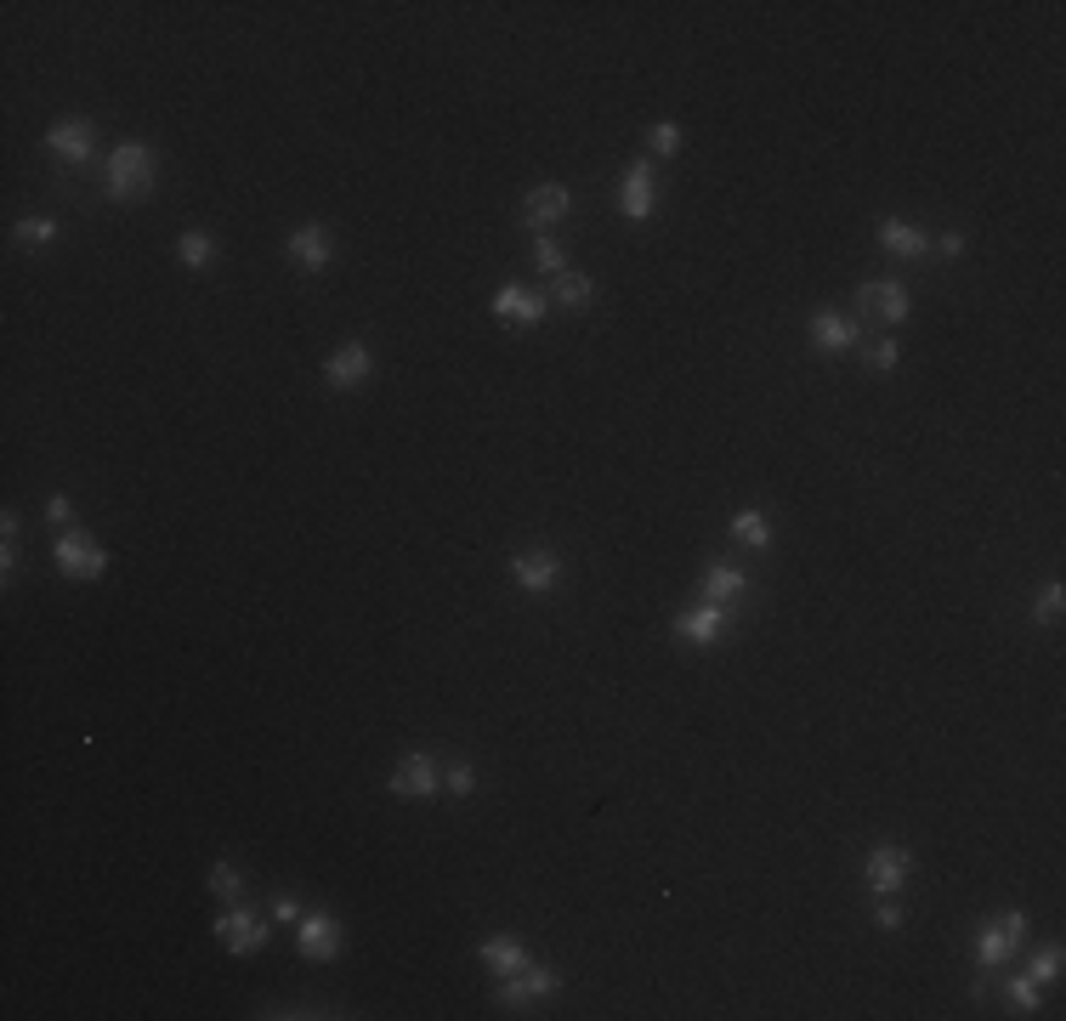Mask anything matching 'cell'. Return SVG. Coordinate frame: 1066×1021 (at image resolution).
I'll list each match as a JSON object with an SVG mask.
<instances>
[{"mask_svg": "<svg viewBox=\"0 0 1066 1021\" xmlns=\"http://www.w3.org/2000/svg\"><path fill=\"white\" fill-rule=\"evenodd\" d=\"M159 182V165H154V148L148 143H120L109 154V200L120 205H143Z\"/></svg>", "mask_w": 1066, "mask_h": 1021, "instance_id": "1", "label": "cell"}, {"mask_svg": "<svg viewBox=\"0 0 1066 1021\" xmlns=\"http://www.w3.org/2000/svg\"><path fill=\"white\" fill-rule=\"evenodd\" d=\"M57 574L63 579H103L109 574V551L97 545L91 534L63 529V540H57Z\"/></svg>", "mask_w": 1066, "mask_h": 1021, "instance_id": "2", "label": "cell"}, {"mask_svg": "<svg viewBox=\"0 0 1066 1021\" xmlns=\"http://www.w3.org/2000/svg\"><path fill=\"white\" fill-rule=\"evenodd\" d=\"M1021 942H1027V914L1010 908V914H998L993 926H982V937H976V960L993 971V965H1005Z\"/></svg>", "mask_w": 1066, "mask_h": 1021, "instance_id": "3", "label": "cell"}, {"mask_svg": "<svg viewBox=\"0 0 1066 1021\" xmlns=\"http://www.w3.org/2000/svg\"><path fill=\"white\" fill-rule=\"evenodd\" d=\"M443 789V767L431 761V755H404L397 761V772H392V795H404V801H431Z\"/></svg>", "mask_w": 1066, "mask_h": 1021, "instance_id": "4", "label": "cell"}, {"mask_svg": "<svg viewBox=\"0 0 1066 1021\" xmlns=\"http://www.w3.org/2000/svg\"><path fill=\"white\" fill-rule=\"evenodd\" d=\"M511 579L528 590V597H551L556 579H562V563L551 551H517L511 556Z\"/></svg>", "mask_w": 1066, "mask_h": 1021, "instance_id": "5", "label": "cell"}, {"mask_svg": "<svg viewBox=\"0 0 1066 1021\" xmlns=\"http://www.w3.org/2000/svg\"><path fill=\"white\" fill-rule=\"evenodd\" d=\"M556 971H545V965H522L517 976H506V987H499V1005L506 1010H517V1005H540V999H551L556 994Z\"/></svg>", "mask_w": 1066, "mask_h": 1021, "instance_id": "6", "label": "cell"}, {"mask_svg": "<svg viewBox=\"0 0 1066 1021\" xmlns=\"http://www.w3.org/2000/svg\"><path fill=\"white\" fill-rule=\"evenodd\" d=\"M370 370H375L370 347H363V341H347V347H341V352L324 364V381L336 386V392H352V386H363V381H370Z\"/></svg>", "mask_w": 1066, "mask_h": 1021, "instance_id": "7", "label": "cell"}, {"mask_svg": "<svg viewBox=\"0 0 1066 1021\" xmlns=\"http://www.w3.org/2000/svg\"><path fill=\"white\" fill-rule=\"evenodd\" d=\"M862 313L880 318V324H903L908 318V290L896 279H869L862 284Z\"/></svg>", "mask_w": 1066, "mask_h": 1021, "instance_id": "8", "label": "cell"}, {"mask_svg": "<svg viewBox=\"0 0 1066 1021\" xmlns=\"http://www.w3.org/2000/svg\"><path fill=\"white\" fill-rule=\"evenodd\" d=\"M91 143H97L91 120H63V125L46 131V148H52L63 165H86V159H91Z\"/></svg>", "mask_w": 1066, "mask_h": 1021, "instance_id": "9", "label": "cell"}, {"mask_svg": "<svg viewBox=\"0 0 1066 1021\" xmlns=\"http://www.w3.org/2000/svg\"><path fill=\"white\" fill-rule=\"evenodd\" d=\"M216 937H222L233 953H256V948L266 942V919L250 914V908H233V914L216 919Z\"/></svg>", "mask_w": 1066, "mask_h": 1021, "instance_id": "10", "label": "cell"}, {"mask_svg": "<svg viewBox=\"0 0 1066 1021\" xmlns=\"http://www.w3.org/2000/svg\"><path fill=\"white\" fill-rule=\"evenodd\" d=\"M574 211V193L562 188V182H540L528 193V205H522V216H528V227H556L562 216Z\"/></svg>", "mask_w": 1066, "mask_h": 1021, "instance_id": "11", "label": "cell"}, {"mask_svg": "<svg viewBox=\"0 0 1066 1021\" xmlns=\"http://www.w3.org/2000/svg\"><path fill=\"white\" fill-rule=\"evenodd\" d=\"M908 869H914V858L903 846H880L869 858V885L880 897H896V892H903V880H908Z\"/></svg>", "mask_w": 1066, "mask_h": 1021, "instance_id": "12", "label": "cell"}, {"mask_svg": "<svg viewBox=\"0 0 1066 1021\" xmlns=\"http://www.w3.org/2000/svg\"><path fill=\"white\" fill-rule=\"evenodd\" d=\"M676 636H687V642H698V647H715V642L726 636V608H721V602H704V608L681 613V619H676Z\"/></svg>", "mask_w": 1066, "mask_h": 1021, "instance_id": "13", "label": "cell"}, {"mask_svg": "<svg viewBox=\"0 0 1066 1021\" xmlns=\"http://www.w3.org/2000/svg\"><path fill=\"white\" fill-rule=\"evenodd\" d=\"M329 256H336V250H329V234H324L318 222H307V227H295V234H290V261H295V268L324 273Z\"/></svg>", "mask_w": 1066, "mask_h": 1021, "instance_id": "14", "label": "cell"}, {"mask_svg": "<svg viewBox=\"0 0 1066 1021\" xmlns=\"http://www.w3.org/2000/svg\"><path fill=\"white\" fill-rule=\"evenodd\" d=\"M619 211L630 222H647L653 216V171H647V165H630V171H624V182H619Z\"/></svg>", "mask_w": 1066, "mask_h": 1021, "instance_id": "15", "label": "cell"}, {"mask_svg": "<svg viewBox=\"0 0 1066 1021\" xmlns=\"http://www.w3.org/2000/svg\"><path fill=\"white\" fill-rule=\"evenodd\" d=\"M302 953L307 960H336L341 953V926L329 914H302Z\"/></svg>", "mask_w": 1066, "mask_h": 1021, "instance_id": "16", "label": "cell"}, {"mask_svg": "<svg viewBox=\"0 0 1066 1021\" xmlns=\"http://www.w3.org/2000/svg\"><path fill=\"white\" fill-rule=\"evenodd\" d=\"M812 341H817L823 352H851V347H857V324H851L846 313H835V307H823V313L812 318Z\"/></svg>", "mask_w": 1066, "mask_h": 1021, "instance_id": "17", "label": "cell"}, {"mask_svg": "<svg viewBox=\"0 0 1066 1021\" xmlns=\"http://www.w3.org/2000/svg\"><path fill=\"white\" fill-rule=\"evenodd\" d=\"M545 307H551L545 295H528V290H517V284H506V290L494 295V318H517V324H528V329L545 318Z\"/></svg>", "mask_w": 1066, "mask_h": 1021, "instance_id": "18", "label": "cell"}, {"mask_svg": "<svg viewBox=\"0 0 1066 1021\" xmlns=\"http://www.w3.org/2000/svg\"><path fill=\"white\" fill-rule=\"evenodd\" d=\"M477 960H483L494 976H517V971L528 965V953H522V942H517V937H488V942L477 948Z\"/></svg>", "mask_w": 1066, "mask_h": 1021, "instance_id": "19", "label": "cell"}, {"mask_svg": "<svg viewBox=\"0 0 1066 1021\" xmlns=\"http://www.w3.org/2000/svg\"><path fill=\"white\" fill-rule=\"evenodd\" d=\"M744 590H749V579H744L738 568H721V563H715L704 579H698V602H721V608H726L732 597H744Z\"/></svg>", "mask_w": 1066, "mask_h": 1021, "instance_id": "20", "label": "cell"}, {"mask_svg": "<svg viewBox=\"0 0 1066 1021\" xmlns=\"http://www.w3.org/2000/svg\"><path fill=\"white\" fill-rule=\"evenodd\" d=\"M880 245L891 256H930V239L919 234V227H908V222H880Z\"/></svg>", "mask_w": 1066, "mask_h": 1021, "instance_id": "21", "label": "cell"}, {"mask_svg": "<svg viewBox=\"0 0 1066 1021\" xmlns=\"http://www.w3.org/2000/svg\"><path fill=\"white\" fill-rule=\"evenodd\" d=\"M732 540L749 545V551L772 545V522H766V511H738V517H732Z\"/></svg>", "mask_w": 1066, "mask_h": 1021, "instance_id": "22", "label": "cell"}, {"mask_svg": "<svg viewBox=\"0 0 1066 1021\" xmlns=\"http://www.w3.org/2000/svg\"><path fill=\"white\" fill-rule=\"evenodd\" d=\"M590 295H596V284H590L585 273H556V290H551V302H556V307L579 313V307H590Z\"/></svg>", "mask_w": 1066, "mask_h": 1021, "instance_id": "23", "label": "cell"}, {"mask_svg": "<svg viewBox=\"0 0 1066 1021\" xmlns=\"http://www.w3.org/2000/svg\"><path fill=\"white\" fill-rule=\"evenodd\" d=\"M177 256L188 261V268H211V261H216V239L193 227V234H182V239H177Z\"/></svg>", "mask_w": 1066, "mask_h": 1021, "instance_id": "24", "label": "cell"}, {"mask_svg": "<svg viewBox=\"0 0 1066 1021\" xmlns=\"http://www.w3.org/2000/svg\"><path fill=\"white\" fill-rule=\"evenodd\" d=\"M57 239V222L52 216H29V222H18V245L23 250H41V245H52Z\"/></svg>", "mask_w": 1066, "mask_h": 1021, "instance_id": "25", "label": "cell"}, {"mask_svg": "<svg viewBox=\"0 0 1066 1021\" xmlns=\"http://www.w3.org/2000/svg\"><path fill=\"white\" fill-rule=\"evenodd\" d=\"M211 892H216L222 903H245V874L227 869V863H216V869H211Z\"/></svg>", "mask_w": 1066, "mask_h": 1021, "instance_id": "26", "label": "cell"}, {"mask_svg": "<svg viewBox=\"0 0 1066 1021\" xmlns=\"http://www.w3.org/2000/svg\"><path fill=\"white\" fill-rule=\"evenodd\" d=\"M653 154H664V159H676L681 154V125H670V120H664V125H653Z\"/></svg>", "mask_w": 1066, "mask_h": 1021, "instance_id": "27", "label": "cell"}, {"mask_svg": "<svg viewBox=\"0 0 1066 1021\" xmlns=\"http://www.w3.org/2000/svg\"><path fill=\"white\" fill-rule=\"evenodd\" d=\"M1055 976H1061V948L1050 942V948L1032 953V982H1055Z\"/></svg>", "mask_w": 1066, "mask_h": 1021, "instance_id": "28", "label": "cell"}, {"mask_svg": "<svg viewBox=\"0 0 1066 1021\" xmlns=\"http://www.w3.org/2000/svg\"><path fill=\"white\" fill-rule=\"evenodd\" d=\"M443 789H449V795H460V801H465V795H472V789H477V772L465 767V761H454V767L443 772Z\"/></svg>", "mask_w": 1066, "mask_h": 1021, "instance_id": "29", "label": "cell"}, {"mask_svg": "<svg viewBox=\"0 0 1066 1021\" xmlns=\"http://www.w3.org/2000/svg\"><path fill=\"white\" fill-rule=\"evenodd\" d=\"M1010 999H1016L1021 1010H1044V994H1039V982H1032V976H1016V982H1010Z\"/></svg>", "mask_w": 1066, "mask_h": 1021, "instance_id": "30", "label": "cell"}, {"mask_svg": "<svg viewBox=\"0 0 1066 1021\" xmlns=\"http://www.w3.org/2000/svg\"><path fill=\"white\" fill-rule=\"evenodd\" d=\"M1061 608H1066V590H1061V585H1044V590H1039V619H1044V624H1055V619H1061Z\"/></svg>", "mask_w": 1066, "mask_h": 1021, "instance_id": "31", "label": "cell"}, {"mask_svg": "<svg viewBox=\"0 0 1066 1021\" xmlns=\"http://www.w3.org/2000/svg\"><path fill=\"white\" fill-rule=\"evenodd\" d=\"M896 358H903V347H896V341H874L869 347V364L874 370H896Z\"/></svg>", "mask_w": 1066, "mask_h": 1021, "instance_id": "32", "label": "cell"}, {"mask_svg": "<svg viewBox=\"0 0 1066 1021\" xmlns=\"http://www.w3.org/2000/svg\"><path fill=\"white\" fill-rule=\"evenodd\" d=\"M533 261H540L545 273H562V250H556L551 239H540V245H533Z\"/></svg>", "mask_w": 1066, "mask_h": 1021, "instance_id": "33", "label": "cell"}, {"mask_svg": "<svg viewBox=\"0 0 1066 1021\" xmlns=\"http://www.w3.org/2000/svg\"><path fill=\"white\" fill-rule=\"evenodd\" d=\"M46 517L57 522V529H69V517H75V506H69V494H52V500H46Z\"/></svg>", "mask_w": 1066, "mask_h": 1021, "instance_id": "34", "label": "cell"}, {"mask_svg": "<svg viewBox=\"0 0 1066 1021\" xmlns=\"http://www.w3.org/2000/svg\"><path fill=\"white\" fill-rule=\"evenodd\" d=\"M273 919H290V926H302V903H295V897H273Z\"/></svg>", "mask_w": 1066, "mask_h": 1021, "instance_id": "35", "label": "cell"}, {"mask_svg": "<svg viewBox=\"0 0 1066 1021\" xmlns=\"http://www.w3.org/2000/svg\"><path fill=\"white\" fill-rule=\"evenodd\" d=\"M874 926H880V931H896V926H903V908H896V903H880Z\"/></svg>", "mask_w": 1066, "mask_h": 1021, "instance_id": "36", "label": "cell"}, {"mask_svg": "<svg viewBox=\"0 0 1066 1021\" xmlns=\"http://www.w3.org/2000/svg\"><path fill=\"white\" fill-rule=\"evenodd\" d=\"M937 250H942V256H959V250H964V234H942L937 245H930V256H937Z\"/></svg>", "mask_w": 1066, "mask_h": 1021, "instance_id": "37", "label": "cell"}]
</instances>
